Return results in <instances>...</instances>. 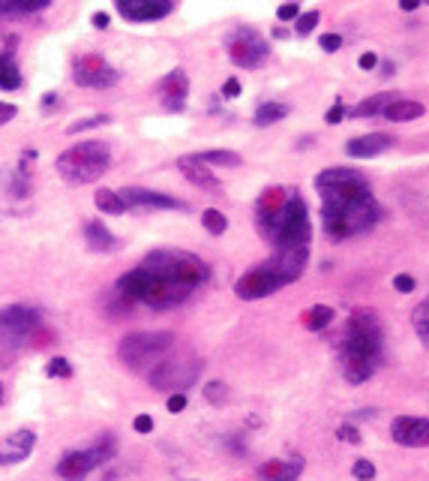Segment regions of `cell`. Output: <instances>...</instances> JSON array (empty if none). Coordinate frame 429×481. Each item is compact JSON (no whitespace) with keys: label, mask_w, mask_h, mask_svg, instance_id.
I'll return each mask as SVG.
<instances>
[{"label":"cell","mask_w":429,"mask_h":481,"mask_svg":"<svg viewBox=\"0 0 429 481\" xmlns=\"http://www.w3.org/2000/svg\"><path fill=\"white\" fill-rule=\"evenodd\" d=\"M315 189L322 196V229L331 240L363 235L382 217V208L369 189V180L357 168H324L315 175Z\"/></svg>","instance_id":"obj_1"},{"label":"cell","mask_w":429,"mask_h":481,"mask_svg":"<svg viewBox=\"0 0 429 481\" xmlns=\"http://www.w3.org/2000/svg\"><path fill=\"white\" fill-rule=\"evenodd\" d=\"M382 325L372 313H357L348 319L343 337V376L352 385H363L382 364Z\"/></svg>","instance_id":"obj_2"},{"label":"cell","mask_w":429,"mask_h":481,"mask_svg":"<svg viewBox=\"0 0 429 481\" xmlns=\"http://www.w3.org/2000/svg\"><path fill=\"white\" fill-rule=\"evenodd\" d=\"M117 292L126 295L133 304H147L153 310H172L177 304H183V301L193 295L189 289L172 283V280L153 274L151 268L138 265L133 271H126V274L117 280Z\"/></svg>","instance_id":"obj_3"},{"label":"cell","mask_w":429,"mask_h":481,"mask_svg":"<svg viewBox=\"0 0 429 481\" xmlns=\"http://www.w3.org/2000/svg\"><path fill=\"white\" fill-rule=\"evenodd\" d=\"M142 265L151 268L153 274L189 289V292L204 286L207 277H211V268H207L204 259H198L195 253H186V250H153V253L144 256Z\"/></svg>","instance_id":"obj_4"},{"label":"cell","mask_w":429,"mask_h":481,"mask_svg":"<svg viewBox=\"0 0 429 481\" xmlns=\"http://www.w3.org/2000/svg\"><path fill=\"white\" fill-rule=\"evenodd\" d=\"M112 166V148L105 142H78L57 157V172L69 184H93Z\"/></svg>","instance_id":"obj_5"},{"label":"cell","mask_w":429,"mask_h":481,"mask_svg":"<svg viewBox=\"0 0 429 481\" xmlns=\"http://www.w3.org/2000/svg\"><path fill=\"white\" fill-rule=\"evenodd\" d=\"M48 331L43 322V313L31 304H9L0 310V346L18 349L33 343L36 349L45 346Z\"/></svg>","instance_id":"obj_6"},{"label":"cell","mask_w":429,"mask_h":481,"mask_svg":"<svg viewBox=\"0 0 429 481\" xmlns=\"http://www.w3.org/2000/svg\"><path fill=\"white\" fill-rule=\"evenodd\" d=\"M267 240H271L276 250L309 247V240H313V223H309V208L297 189H288V199H285L283 210H279Z\"/></svg>","instance_id":"obj_7"},{"label":"cell","mask_w":429,"mask_h":481,"mask_svg":"<svg viewBox=\"0 0 429 481\" xmlns=\"http://www.w3.org/2000/svg\"><path fill=\"white\" fill-rule=\"evenodd\" d=\"M174 349V334L168 331H133L121 340L117 355L129 370H151Z\"/></svg>","instance_id":"obj_8"},{"label":"cell","mask_w":429,"mask_h":481,"mask_svg":"<svg viewBox=\"0 0 429 481\" xmlns=\"http://www.w3.org/2000/svg\"><path fill=\"white\" fill-rule=\"evenodd\" d=\"M202 358L189 352H168L159 364L147 370V382L156 391H168V394H183L186 388H193L202 376Z\"/></svg>","instance_id":"obj_9"},{"label":"cell","mask_w":429,"mask_h":481,"mask_svg":"<svg viewBox=\"0 0 429 481\" xmlns=\"http://www.w3.org/2000/svg\"><path fill=\"white\" fill-rule=\"evenodd\" d=\"M114 451H117V443H114V436L108 433V436L99 439V443H93L91 448L69 451V454H63L61 464H57V475H61L63 481H84L96 466L112 464Z\"/></svg>","instance_id":"obj_10"},{"label":"cell","mask_w":429,"mask_h":481,"mask_svg":"<svg viewBox=\"0 0 429 481\" xmlns=\"http://www.w3.org/2000/svg\"><path fill=\"white\" fill-rule=\"evenodd\" d=\"M225 52L232 57L234 66L241 69H258L271 57V43L249 24H237L232 34L225 36Z\"/></svg>","instance_id":"obj_11"},{"label":"cell","mask_w":429,"mask_h":481,"mask_svg":"<svg viewBox=\"0 0 429 481\" xmlns=\"http://www.w3.org/2000/svg\"><path fill=\"white\" fill-rule=\"evenodd\" d=\"M117 78H121V73H117V69L99 55H82L73 64V82L78 87L103 90V87L117 85Z\"/></svg>","instance_id":"obj_12"},{"label":"cell","mask_w":429,"mask_h":481,"mask_svg":"<svg viewBox=\"0 0 429 481\" xmlns=\"http://www.w3.org/2000/svg\"><path fill=\"white\" fill-rule=\"evenodd\" d=\"M283 286H285V283L279 280V274L273 271V265L264 262V265H255L253 271H246L243 277H237L234 295L243 298V301H258V298H267V295L279 292Z\"/></svg>","instance_id":"obj_13"},{"label":"cell","mask_w":429,"mask_h":481,"mask_svg":"<svg viewBox=\"0 0 429 481\" xmlns=\"http://www.w3.org/2000/svg\"><path fill=\"white\" fill-rule=\"evenodd\" d=\"M123 199L126 210H183L186 202L181 199L168 196V193H159V189H144V187H123L117 189Z\"/></svg>","instance_id":"obj_14"},{"label":"cell","mask_w":429,"mask_h":481,"mask_svg":"<svg viewBox=\"0 0 429 481\" xmlns=\"http://www.w3.org/2000/svg\"><path fill=\"white\" fill-rule=\"evenodd\" d=\"M177 0H114V9L126 22L144 24V22H159L174 9Z\"/></svg>","instance_id":"obj_15"},{"label":"cell","mask_w":429,"mask_h":481,"mask_svg":"<svg viewBox=\"0 0 429 481\" xmlns=\"http://www.w3.org/2000/svg\"><path fill=\"white\" fill-rule=\"evenodd\" d=\"M285 199H288V187H267L264 193L258 196V202H255V226H258V232H262L264 238L271 235V229L276 223L279 210H283V205H285Z\"/></svg>","instance_id":"obj_16"},{"label":"cell","mask_w":429,"mask_h":481,"mask_svg":"<svg viewBox=\"0 0 429 481\" xmlns=\"http://www.w3.org/2000/svg\"><path fill=\"white\" fill-rule=\"evenodd\" d=\"M393 443L405 448H426L429 445V418H414V415H399L391 427Z\"/></svg>","instance_id":"obj_17"},{"label":"cell","mask_w":429,"mask_h":481,"mask_svg":"<svg viewBox=\"0 0 429 481\" xmlns=\"http://www.w3.org/2000/svg\"><path fill=\"white\" fill-rule=\"evenodd\" d=\"M36 448V433L31 427H22L15 433H9L0 439V466H13V464H22L33 454Z\"/></svg>","instance_id":"obj_18"},{"label":"cell","mask_w":429,"mask_h":481,"mask_svg":"<svg viewBox=\"0 0 429 481\" xmlns=\"http://www.w3.org/2000/svg\"><path fill=\"white\" fill-rule=\"evenodd\" d=\"M159 96H163L165 112H183L186 96H189V78L183 69H172L165 78H159Z\"/></svg>","instance_id":"obj_19"},{"label":"cell","mask_w":429,"mask_h":481,"mask_svg":"<svg viewBox=\"0 0 429 481\" xmlns=\"http://www.w3.org/2000/svg\"><path fill=\"white\" fill-rule=\"evenodd\" d=\"M393 145H396V138L387 133H366V136L352 138V142L345 145V154L354 159H372L378 154H384V150H391Z\"/></svg>","instance_id":"obj_20"},{"label":"cell","mask_w":429,"mask_h":481,"mask_svg":"<svg viewBox=\"0 0 429 481\" xmlns=\"http://www.w3.org/2000/svg\"><path fill=\"white\" fill-rule=\"evenodd\" d=\"M177 168H181L183 178L189 180V184H195L198 189H207V193H219V189H223L219 178L211 172V166L198 163L195 157H181L177 159Z\"/></svg>","instance_id":"obj_21"},{"label":"cell","mask_w":429,"mask_h":481,"mask_svg":"<svg viewBox=\"0 0 429 481\" xmlns=\"http://www.w3.org/2000/svg\"><path fill=\"white\" fill-rule=\"evenodd\" d=\"M84 240L91 250H96V253H114V250L121 247V240L108 232V226L99 223V220H87L84 223Z\"/></svg>","instance_id":"obj_22"},{"label":"cell","mask_w":429,"mask_h":481,"mask_svg":"<svg viewBox=\"0 0 429 481\" xmlns=\"http://www.w3.org/2000/svg\"><path fill=\"white\" fill-rule=\"evenodd\" d=\"M387 120H393V124H405V120H417V117H423L426 115V108L423 103H417V99H405V96H396L393 103H387L384 106V112H382Z\"/></svg>","instance_id":"obj_23"},{"label":"cell","mask_w":429,"mask_h":481,"mask_svg":"<svg viewBox=\"0 0 429 481\" xmlns=\"http://www.w3.org/2000/svg\"><path fill=\"white\" fill-rule=\"evenodd\" d=\"M301 469H303V460L294 457L292 464H285V460H271V464H264L258 473H262L264 481H294L301 475Z\"/></svg>","instance_id":"obj_24"},{"label":"cell","mask_w":429,"mask_h":481,"mask_svg":"<svg viewBox=\"0 0 429 481\" xmlns=\"http://www.w3.org/2000/svg\"><path fill=\"white\" fill-rule=\"evenodd\" d=\"M288 115H292V108H288L285 103L267 99V103H262V106L255 108L253 120H255V127H273V124H279V120H285Z\"/></svg>","instance_id":"obj_25"},{"label":"cell","mask_w":429,"mask_h":481,"mask_svg":"<svg viewBox=\"0 0 429 481\" xmlns=\"http://www.w3.org/2000/svg\"><path fill=\"white\" fill-rule=\"evenodd\" d=\"M24 85V76L18 69L13 55H0V90H18Z\"/></svg>","instance_id":"obj_26"},{"label":"cell","mask_w":429,"mask_h":481,"mask_svg":"<svg viewBox=\"0 0 429 481\" xmlns=\"http://www.w3.org/2000/svg\"><path fill=\"white\" fill-rule=\"evenodd\" d=\"M193 157L204 166H223V168H237L243 163V157L234 154V150H198Z\"/></svg>","instance_id":"obj_27"},{"label":"cell","mask_w":429,"mask_h":481,"mask_svg":"<svg viewBox=\"0 0 429 481\" xmlns=\"http://www.w3.org/2000/svg\"><path fill=\"white\" fill-rule=\"evenodd\" d=\"M336 319V310L333 307H327V304H315V307H309L306 313H303V325L309 331H324L327 325H331Z\"/></svg>","instance_id":"obj_28"},{"label":"cell","mask_w":429,"mask_h":481,"mask_svg":"<svg viewBox=\"0 0 429 481\" xmlns=\"http://www.w3.org/2000/svg\"><path fill=\"white\" fill-rule=\"evenodd\" d=\"M93 205L103 210V214H112V217H117V214H123L126 210V205H123V199H121V193L117 189H96V196H93Z\"/></svg>","instance_id":"obj_29"},{"label":"cell","mask_w":429,"mask_h":481,"mask_svg":"<svg viewBox=\"0 0 429 481\" xmlns=\"http://www.w3.org/2000/svg\"><path fill=\"white\" fill-rule=\"evenodd\" d=\"M393 99H396V94H375V96L363 99V103H357V106L352 108V115H354V117H372V115H382V112H384V106H387V103H393Z\"/></svg>","instance_id":"obj_30"},{"label":"cell","mask_w":429,"mask_h":481,"mask_svg":"<svg viewBox=\"0 0 429 481\" xmlns=\"http://www.w3.org/2000/svg\"><path fill=\"white\" fill-rule=\"evenodd\" d=\"M52 0H0V15L6 13H39L45 9Z\"/></svg>","instance_id":"obj_31"},{"label":"cell","mask_w":429,"mask_h":481,"mask_svg":"<svg viewBox=\"0 0 429 481\" xmlns=\"http://www.w3.org/2000/svg\"><path fill=\"white\" fill-rule=\"evenodd\" d=\"M202 223H204V229L211 235H223L225 229H228V220H225V214L223 210H216V208H207V210H202Z\"/></svg>","instance_id":"obj_32"},{"label":"cell","mask_w":429,"mask_h":481,"mask_svg":"<svg viewBox=\"0 0 429 481\" xmlns=\"http://www.w3.org/2000/svg\"><path fill=\"white\" fill-rule=\"evenodd\" d=\"M412 322H414V331L421 334V340L429 346V298L423 301L421 307L414 310V316H412Z\"/></svg>","instance_id":"obj_33"},{"label":"cell","mask_w":429,"mask_h":481,"mask_svg":"<svg viewBox=\"0 0 429 481\" xmlns=\"http://www.w3.org/2000/svg\"><path fill=\"white\" fill-rule=\"evenodd\" d=\"M318 22H322V13H318V9L301 13V15H297V22H294V34H297V36H309V34L315 30Z\"/></svg>","instance_id":"obj_34"},{"label":"cell","mask_w":429,"mask_h":481,"mask_svg":"<svg viewBox=\"0 0 429 481\" xmlns=\"http://www.w3.org/2000/svg\"><path fill=\"white\" fill-rule=\"evenodd\" d=\"M45 373L52 376V379H69V376H73V361L63 358V355H57V358L48 361Z\"/></svg>","instance_id":"obj_35"},{"label":"cell","mask_w":429,"mask_h":481,"mask_svg":"<svg viewBox=\"0 0 429 481\" xmlns=\"http://www.w3.org/2000/svg\"><path fill=\"white\" fill-rule=\"evenodd\" d=\"M204 400H207V403H213V406H223L225 400H228V388H225V382H219V379H213V382H207V385H204Z\"/></svg>","instance_id":"obj_36"},{"label":"cell","mask_w":429,"mask_h":481,"mask_svg":"<svg viewBox=\"0 0 429 481\" xmlns=\"http://www.w3.org/2000/svg\"><path fill=\"white\" fill-rule=\"evenodd\" d=\"M108 115H91V117H82V120H75V124H69L66 127V133L69 136H75V133H84V129H93V127H103V124H108Z\"/></svg>","instance_id":"obj_37"},{"label":"cell","mask_w":429,"mask_h":481,"mask_svg":"<svg viewBox=\"0 0 429 481\" xmlns=\"http://www.w3.org/2000/svg\"><path fill=\"white\" fill-rule=\"evenodd\" d=\"M352 475H354L357 481H372V478H375V464H372V460H366V457L354 460V466H352Z\"/></svg>","instance_id":"obj_38"},{"label":"cell","mask_w":429,"mask_h":481,"mask_svg":"<svg viewBox=\"0 0 429 481\" xmlns=\"http://www.w3.org/2000/svg\"><path fill=\"white\" fill-rule=\"evenodd\" d=\"M297 15H301V3H297V0H288V3H283L276 9L279 22H297Z\"/></svg>","instance_id":"obj_39"},{"label":"cell","mask_w":429,"mask_h":481,"mask_svg":"<svg viewBox=\"0 0 429 481\" xmlns=\"http://www.w3.org/2000/svg\"><path fill=\"white\" fill-rule=\"evenodd\" d=\"M318 48H324L327 55H333V52L343 48V36H339V34H322V36H318Z\"/></svg>","instance_id":"obj_40"},{"label":"cell","mask_w":429,"mask_h":481,"mask_svg":"<svg viewBox=\"0 0 429 481\" xmlns=\"http://www.w3.org/2000/svg\"><path fill=\"white\" fill-rule=\"evenodd\" d=\"M336 439H343V443H348V445H357V443H361V433H357L354 424H339L336 427Z\"/></svg>","instance_id":"obj_41"},{"label":"cell","mask_w":429,"mask_h":481,"mask_svg":"<svg viewBox=\"0 0 429 481\" xmlns=\"http://www.w3.org/2000/svg\"><path fill=\"white\" fill-rule=\"evenodd\" d=\"M414 286H417V280L412 274H396L393 277V289L399 295H408V292H414Z\"/></svg>","instance_id":"obj_42"},{"label":"cell","mask_w":429,"mask_h":481,"mask_svg":"<svg viewBox=\"0 0 429 481\" xmlns=\"http://www.w3.org/2000/svg\"><path fill=\"white\" fill-rule=\"evenodd\" d=\"M345 115H348V108L343 106V99H336V103H333L331 108H327V115H324V120H327V124H331V127H333V124H339V120H343Z\"/></svg>","instance_id":"obj_43"},{"label":"cell","mask_w":429,"mask_h":481,"mask_svg":"<svg viewBox=\"0 0 429 481\" xmlns=\"http://www.w3.org/2000/svg\"><path fill=\"white\" fill-rule=\"evenodd\" d=\"M133 430H135V433H151V430H153V418L147 415V412L135 415L133 418Z\"/></svg>","instance_id":"obj_44"},{"label":"cell","mask_w":429,"mask_h":481,"mask_svg":"<svg viewBox=\"0 0 429 481\" xmlns=\"http://www.w3.org/2000/svg\"><path fill=\"white\" fill-rule=\"evenodd\" d=\"M165 409L168 412H183L186 409V394H168V400H165Z\"/></svg>","instance_id":"obj_45"},{"label":"cell","mask_w":429,"mask_h":481,"mask_svg":"<svg viewBox=\"0 0 429 481\" xmlns=\"http://www.w3.org/2000/svg\"><path fill=\"white\" fill-rule=\"evenodd\" d=\"M15 115H18V108L13 103H0V127H6L9 120H15Z\"/></svg>","instance_id":"obj_46"},{"label":"cell","mask_w":429,"mask_h":481,"mask_svg":"<svg viewBox=\"0 0 429 481\" xmlns=\"http://www.w3.org/2000/svg\"><path fill=\"white\" fill-rule=\"evenodd\" d=\"M357 66L366 69V73H369V69H375L378 66V55L375 52H363L361 57H357Z\"/></svg>","instance_id":"obj_47"},{"label":"cell","mask_w":429,"mask_h":481,"mask_svg":"<svg viewBox=\"0 0 429 481\" xmlns=\"http://www.w3.org/2000/svg\"><path fill=\"white\" fill-rule=\"evenodd\" d=\"M223 96H225V99L241 96V82H237V78H228V82L223 85Z\"/></svg>","instance_id":"obj_48"},{"label":"cell","mask_w":429,"mask_h":481,"mask_svg":"<svg viewBox=\"0 0 429 481\" xmlns=\"http://www.w3.org/2000/svg\"><path fill=\"white\" fill-rule=\"evenodd\" d=\"M91 22H93V27L105 30L108 24H112V18H108V13H93V18H91Z\"/></svg>","instance_id":"obj_49"},{"label":"cell","mask_w":429,"mask_h":481,"mask_svg":"<svg viewBox=\"0 0 429 481\" xmlns=\"http://www.w3.org/2000/svg\"><path fill=\"white\" fill-rule=\"evenodd\" d=\"M421 3H423V0H399V9H402V13H414Z\"/></svg>","instance_id":"obj_50"},{"label":"cell","mask_w":429,"mask_h":481,"mask_svg":"<svg viewBox=\"0 0 429 481\" xmlns=\"http://www.w3.org/2000/svg\"><path fill=\"white\" fill-rule=\"evenodd\" d=\"M52 106H57V94H45V96H43V108L48 112Z\"/></svg>","instance_id":"obj_51"},{"label":"cell","mask_w":429,"mask_h":481,"mask_svg":"<svg viewBox=\"0 0 429 481\" xmlns=\"http://www.w3.org/2000/svg\"><path fill=\"white\" fill-rule=\"evenodd\" d=\"M273 36H276V39H285V36H288V30H285V27H276V30H273Z\"/></svg>","instance_id":"obj_52"},{"label":"cell","mask_w":429,"mask_h":481,"mask_svg":"<svg viewBox=\"0 0 429 481\" xmlns=\"http://www.w3.org/2000/svg\"><path fill=\"white\" fill-rule=\"evenodd\" d=\"M382 76H393V64H382Z\"/></svg>","instance_id":"obj_53"},{"label":"cell","mask_w":429,"mask_h":481,"mask_svg":"<svg viewBox=\"0 0 429 481\" xmlns=\"http://www.w3.org/2000/svg\"><path fill=\"white\" fill-rule=\"evenodd\" d=\"M0 403H3V382H0Z\"/></svg>","instance_id":"obj_54"},{"label":"cell","mask_w":429,"mask_h":481,"mask_svg":"<svg viewBox=\"0 0 429 481\" xmlns=\"http://www.w3.org/2000/svg\"><path fill=\"white\" fill-rule=\"evenodd\" d=\"M426 3H429V0H426Z\"/></svg>","instance_id":"obj_55"}]
</instances>
